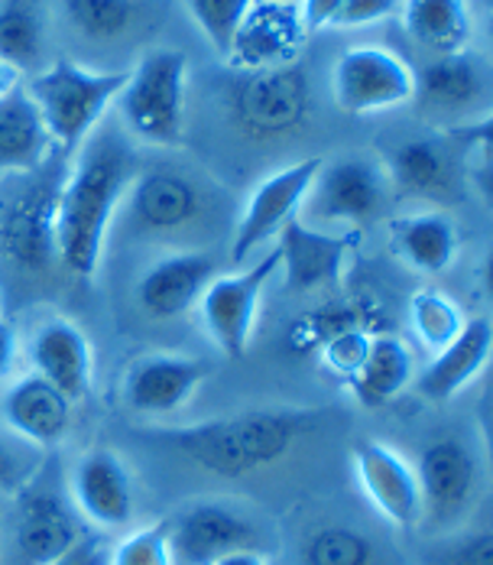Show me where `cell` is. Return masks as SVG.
Here are the masks:
<instances>
[{
	"mask_svg": "<svg viewBox=\"0 0 493 565\" xmlns=\"http://www.w3.org/2000/svg\"><path fill=\"white\" fill-rule=\"evenodd\" d=\"M17 354H20V339H17V329L10 319L0 316V381L10 377L13 364H17Z\"/></svg>",
	"mask_w": 493,
	"mask_h": 565,
	"instance_id": "43",
	"label": "cell"
},
{
	"mask_svg": "<svg viewBox=\"0 0 493 565\" xmlns=\"http://www.w3.org/2000/svg\"><path fill=\"white\" fill-rule=\"evenodd\" d=\"M306 26L299 20V7L274 3V0H254L247 10L231 50L227 62L237 72H264V68H282L292 65L302 43H306Z\"/></svg>",
	"mask_w": 493,
	"mask_h": 565,
	"instance_id": "16",
	"label": "cell"
},
{
	"mask_svg": "<svg viewBox=\"0 0 493 565\" xmlns=\"http://www.w3.org/2000/svg\"><path fill=\"white\" fill-rule=\"evenodd\" d=\"M110 565H175L172 543H169V523H150L110 546Z\"/></svg>",
	"mask_w": 493,
	"mask_h": 565,
	"instance_id": "36",
	"label": "cell"
},
{
	"mask_svg": "<svg viewBox=\"0 0 493 565\" xmlns=\"http://www.w3.org/2000/svg\"><path fill=\"white\" fill-rule=\"evenodd\" d=\"M409 329H412V335L416 341L426 348V351H432V354H439L441 348H448L451 341L461 335V329H464V312H461V306L451 299V296H444L439 289H419V292H412V299H409Z\"/></svg>",
	"mask_w": 493,
	"mask_h": 565,
	"instance_id": "31",
	"label": "cell"
},
{
	"mask_svg": "<svg viewBox=\"0 0 493 565\" xmlns=\"http://www.w3.org/2000/svg\"><path fill=\"white\" fill-rule=\"evenodd\" d=\"M53 160V140L20 85L0 98V175H26Z\"/></svg>",
	"mask_w": 493,
	"mask_h": 565,
	"instance_id": "27",
	"label": "cell"
},
{
	"mask_svg": "<svg viewBox=\"0 0 493 565\" xmlns=\"http://www.w3.org/2000/svg\"><path fill=\"white\" fill-rule=\"evenodd\" d=\"M412 377H416V358L409 344L393 332H377L367 344L361 367L344 381V387L361 406L381 409L403 394L412 384Z\"/></svg>",
	"mask_w": 493,
	"mask_h": 565,
	"instance_id": "26",
	"label": "cell"
},
{
	"mask_svg": "<svg viewBox=\"0 0 493 565\" xmlns=\"http://www.w3.org/2000/svg\"><path fill=\"white\" fill-rule=\"evenodd\" d=\"M354 475L364 491V498L386 523L399 530H412L422 520V501H419V481L416 468L386 443L364 439L354 446Z\"/></svg>",
	"mask_w": 493,
	"mask_h": 565,
	"instance_id": "17",
	"label": "cell"
},
{
	"mask_svg": "<svg viewBox=\"0 0 493 565\" xmlns=\"http://www.w3.org/2000/svg\"><path fill=\"white\" fill-rule=\"evenodd\" d=\"M72 399L55 391L50 381H43L40 374H23L17 377L7 394L0 396V416L7 423V429L13 436H20L23 443L36 446V449H53L58 446L68 429H72Z\"/></svg>",
	"mask_w": 493,
	"mask_h": 565,
	"instance_id": "22",
	"label": "cell"
},
{
	"mask_svg": "<svg viewBox=\"0 0 493 565\" xmlns=\"http://www.w3.org/2000/svg\"><path fill=\"white\" fill-rule=\"evenodd\" d=\"M127 72H92L72 58H55L26 85L30 102L58 153H75L117 102Z\"/></svg>",
	"mask_w": 493,
	"mask_h": 565,
	"instance_id": "3",
	"label": "cell"
},
{
	"mask_svg": "<svg viewBox=\"0 0 493 565\" xmlns=\"http://www.w3.org/2000/svg\"><path fill=\"white\" fill-rule=\"evenodd\" d=\"M406 33L436 56L464 53L474 36L468 0H403Z\"/></svg>",
	"mask_w": 493,
	"mask_h": 565,
	"instance_id": "29",
	"label": "cell"
},
{
	"mask_svg": "<svg viewBox=\"0 0 493 565\" xmlns=\"http://www.w3.org/2000/svg\"><path fill=\"white\" fill-rule=\"evenodd\" d=\"M341 3L344 0H302L299 3V20H302L306 33H319V30L331 26V20L341 10Z\"/></svg>",
	"mask_w": 493,
	"mask_h": 565,
	"instance_id": "42",
	"label": "cell"
},
{
	"mask_svg": "<svg viewBox=\"0 0 493 565\" xmlns=\"http://www.w3.org/2000/svg\"><path fill=\"white\" fill-rule=\"evenodd\" d=\"M137 175V153L117 127H95L62 175L55 202V260L82 280L101 264L110 222Z\"/></svg>",
	"mask_w": 493,
	"mask_h": 565,
	"instance_id": "1",
	"label": "cell"
},
{
	"mask_svg": "<svg viewBox=\"0 0 493 565\" xmlns=\"http://www.w3.org/2000/svg\"><path fill=\"white\" fill-rule=\"evenodd\" d=\"M120 205H127L140 231L163 234L192 225L202 215V189L189 172L172 167L137 170Z\"/></svg>",
	"mask_w": 493,
	"mask_h": 565,
	"instance_id": "19",
	"label": "cell"
},
{
	"mask_svg": "<svg viewBox=\"0 0 493 565\" xmlns=\"http://www.w3.org/2000/svg\"><path fill=\"white\" fill-rule=\"evenodd\" d=\"M189 58L175 50H153L127 72L114 102L130 137L150 147H179L185 130Z\"/></svg>",
	"mask_w": 493,
	"mask_h": 565,
	"instance_id": "4",
	"label": "cell"
},
{
	"mask_svg": "<svg viewBox=\"0 0 493 565\" xmlns=\"http://www.w3.org/2000/svg\"><path fill=\"white\" fill-rule=\"evenodd\" d=\"M422 111L439 117H464L487 102V68L478 53L439 56L416 75V95Z\"/></svg>",
	"mask_w": 493,
	"mask_h": 565,
	"instance_id": "24",
	"label": "cell"
},
{
	"mask_svg": "<svg viewBox=\"0 0 493 565\" xmlns=\"http://www.w3.org/2000/svg\"><path fill=\"white\" fill-rule=\"evenodd\" d=\"M43 56V20L33 0H0V58L17 72Z\"/></svg>",
	"mask_w": 493,
	"mask_h": 565,
	"instance_id": "32",
	"label": "cell"
},
{
	"mask_svg": "<svg viewBox=\"0 0 493 565\" xmlns=\"http://www.w3.org/2000/svg\"><path fill=\"white\" fill-rule=\"evenodd\" d=\"M393 247L406 267L426 277L444 274L458 257V227L444 212H409L389 222Z\"/></svg>",
	"mask_w": 493,
	"mask_h": 565,
	"instance_id": "28",
	"label": "cell"
},
{
	"mask_svg": "<svg viewBox=\"0 0 493 565\" xmlns=\"http://www.w3.org/2000/svg\"><path fill=\"white\" fill-rule=\"evenodd\" d=\"M389 185L412 199L444 202L458 195L461 185V153L451 137H416L399 143L384 167Z\"/></svg>",
	"mask_w": 493,
	"mask_h": 565,
	"instance_id": "23",
	"label": "cell"
},
{
	"mask_svg": "<svg viewBox=\"0 0 493 565\" xmlns=\"http://www.w3.org/2000/svg\"><path fill=\"white\" fill-rule=\"evenodd\" d=\"M493 326L491 319H471L464 322L461 335L432 354L429 367L419 374V394L432 403H448L461 394L491 361Z\"/></svg>",
	"mask_w": 493,
	"mask_h": 565,
	"instance_id": "25",
	"label": "cell"
},
{
	"mask_svg": "<svg viewBox=\"0 0 493 565\" xmlns=\"http://www.w3.org/2000/svg\"><path fill=\"white\" fill-rule=\"evenodd\" d=\"M393 195L386 170L371 157H337L322 160L299 218L312 227L361 231L384 215Z\"/></svg>",
	"mask_w": 493,
	"mask_h": 565,
	"instance_id": "5",
	"label": "cell"
},
{
	"mask_svg": "<svg viewBox=\"0 0 493 565\" xmlns=\"http://www.w3.org/2000/svg\"><path fill=\"white\" fill-rule=\"evenodd\" d=\"M374 563V546L371 540L354 530L331 523L315 530L302 543V565H371Z\"/></svg>",
	"mask_w": 493,
	"mask_h": 565,
	"instance_id": "33",
	"label": "cell"
},
{
	"mask_svg": "<svg viewBox=\"0 0 493 565\" xmlns=\"http://www.w3.org/2000/svg\"><path fill=\"white\" fill-rule=\"evenodd\" d=\"M65 172L53 160L0 202V254L26 274H43L55 264V202Z\"/></svg>",
	"mask_w": 493,
	"mask_h": 565,
	"instance_id": "7",
	"label": "cell"
},
{
	"mask_svg": "<svg viewBox=\"0 0 493 565\" xmlns=\"http://www.w3.org/2000/svg\"><path fill=\"white\" fill-rule=\"evenodd\" d=\"M416 481H419L422 520L436 526H451L464 520L478 501V488H481L478 455L468 449V443L454 436L436 439L419 458Z\"/></svg>",
	"mask_w": 493,
	"mask_h": 565,
	"instance_id": "13",
	"label": "cell"
},
{
	"mask_svg": "<svg viewBox=\"0 0 493 565\" xmlns=\"http://www.w3.org/2000/svg\"><path fill=\"white\" fill-rule=\"evenodd\" d=\"M199 30L205 33V40L218 50L221 56H227L247 10L254 7V0H185Z\"/></svg>",
	"mask_w": 493,
	"mask_h": 565,
	"instance_id": "35",
	"label": "cell"
},
{
	"mask_svg": "<svg viewBox=\"0 0 493 565\" xmlns=\"http://www.w3.org/2000/svg\"><path fill=\"white\" fill-rule=\"evenodd\" d=\"M212 377V364L185 354H147L124 377V403L137 416H172Z\"/></svg>",
	"mask_w": 493,
	"mask_h": 565,
	"instance_id": "18",
	"label": "cell"
},
{
	"mask_svg": "<svg viewBox=\"0 0 493 565\" xmlns=\"http://www.w3.org/2000/svg\"><path fill=\"white\" fill-rule=\"evenodd\" d=\"M274 3H289V7H299L302 0H274Z\"/></svg>",
	"mask_w": 493,
	"mask_h": 565,
	"instance_id": "46",
	"label": "cell"
},
{
	"mask_svg": "<svg viewBox=\"0 0 493 565\" xmlns=\"http://www.w3.org/2000/svg\"><path fill=\"white\" fill-rule=\"evenodd\" d=\"M374 335H377V332H367V329H351V332L331 335V339L319 348L322 364L329 367L337 381H347V377L361 367V361H364V354H367V344H371Z\"/></svg>",
	"mask_w": 493,
	"mask_h": 565,
	"instance_id": "38",
	"label": "cell"
},
{
	"mask_svg": "<svg viewBox=\"0 0 493 565\" xmlns=\"http://www.w3.org/2000/svg\"><path fill=\"white\" fill-rule=\"evenodd\" d=\"M30 364H33V374L50 381L55 391H62L72 403H82L92 394V384H95L92 341L75 322H68L62 316L46 319L33 332Z\"/></svg>",
	"mask_w": 493,
	"mask_h": 565,
	"instance_id": "20",
	"label": "cell"
},
{
	"mask_svg": "<svg viewBox=\"0 0 493 565\" xmlns=\"http://www.w3.org/2000/svg\"><path fill=\"white\" fill-rule=\"evenodd\" d=\"M351 329L384 332V309L374 299H331L325 306L306 312L292 326L289 344L296 351H312V348H322L331 335L351 332Z\"/></svg>",
	"mask_w": 493,
	"mask_h": 565,
	"instance_id": "30",
	"label": "cell"
},
{
	"mask_svg": "<svg viewBox=\"0 0 493 565\" xmlns=\"http://www.w3.org/2000/svg\"><path fill=\"white\" fill-rule=\"evenodd\" d=\"M43 471V449L23 443L10 429H0V494L23 491Z\"/></svg>",
	"mask_w": 493,
	"mask_h": 565,
	"instance_id": "37",
	"label": "cell"
},
{
	"mask_svg": "<svg viewBox=\"0 0 493 565\" xmlns=\"http://www.w3.org/2000/svg\"><path fill=\"white\" fill-rule=\"evenodd\" d=\"M432 565H493L491 530H478V533L448 540L432 556Z\"/></svg>",
	"mask_w": 493,
	"mask_h": 565,
	"instance_id": "39",
	"label": "cell"
},
{
	"mask_svg": "<svg viewBox=\"0 0 493 565\" xmlns=\"http://www.w3.org/2000/svg\"><path fill=\"white\" fill-rule=\"evenodd\" d=\"M403 0H344L341 10L334 13L331 26L334 30H357V26H374L399 10Z\"/></svg>",
	"mask_w": 493,
	"mask_h": 565,
	"instance_id": "40",
	"label": "cell"
},
{
	"mask_svg": "<svg viewBox=\"0 0 493 565\" xmlns=\"http://www.w3.org/2000/svg\"><path fill=\"white\" fill-rule=\"evenodd\" d=\"M322 167V157H309L299 160L286 170L267 175L247 199L244 215L234 231V244H231V260L244 264L250 260L264 244L276 241V234L289 225L292 218H299L302 202L309 195V185L315 179V172Z\"/></svg>",
	"mask_w": 493,
	"mask_h": 565,
	"instance_id": "12",
	"label": "cell"
},
{
	"mask_svg": "<svg viewBox=\"0 0 493 565\" xmlns=\"http://www.w3.org/2000/svg\"><path fill=\"white\" fill-rule=\"evenodd\" d=\"M309 78L292 62L282 68L240 72L227 92L231 120L254 140H274L299 130L309 117Z\"/></svg>",
	"mask_w": 493,
	"mask_h": 565,
	"instance_id": "8",
	"label": "cell"
},
{
	"mask_svg": "<svg viewBox=\"0 0 493 565\" xmlns=\"http://www.w3.org/2000/svg\"><path fill=\"white\" fill-rule=\"evenodd\" d=\"M331 95L341 111L354 117L393 111L412 102L416 72L384 46H351L331 68Z\"/></svg>",
	"mask_w": 493,
	"mask_h": 565,
	"instance_id": "10",
	"label": "cell"
},
{
	"mask_svg": "<svg viewBox=\"0 0 493 565\" xmlns=\"http://www.w3.org/2000/svg\"><path fill=\"white\" fill-rule=\"evenodd\" d=\"M68 23L88 40H117L137 20L133 0H62Z\"/></svg>",
	"mask_w": 493,
	"mask_h": 565,
	"instance_id": "34",
	"label": "cell"
},
{
	"mask_svg": "<svg viewBox=\"0 0 493 565\" xmlns=\"http://www.w3.org/2000/svg\"><path fill=\"white\" fill-rule=\"evenodd\" d=\"M165 523L175 565H218L234 553H260L254 520L224 501L189 504Z\"/></svg>",
	"mask_w": 493,
	"mask_h": 565,
	"instance_id": "11",
	"label": "cell"
},
{
	"mask_svg": "<svg viewBox=\"0 0 493 565\" xmlns=\"http://www.w3.org/2000/svg\"><path fill=\"white\" fill-rule=\"evenodd\" d=\"M279 274V250L276 244L250 267L237 274H224L205 286L199 299V316L208 332V339L218 344L224 358H244L254 329H257V309L267 292V286Z\"/></svg>",
	"mask_w": 493,
	"mask_h": 565,
	"instance_id": "9",
	"label": "cell"
},
{
	"mask_svg": "<svg viewBox=\"0 0 493 565\" xmlns=\"http://www.w3.org/2000/svg\"><path fill=\"white\" fill-rule=\"evenodd\" d=\"M218 565H270L264 553H234L227 559H221Z\"/></svg>",
	"mask_w": 493,
	"mask_h": 565,
	"instance_id": "45",
	"label": "cell"
},
{
	"mask_svg": "<svg viewBox=\"0 0 493 565\" xmlns=\"http://www.w3.org/2000/svg\"><path fill=\"white\" fill-rule=\"evenodd\" d=\"M312 426H315L312 409L270 406V409L227 413L185 429H169L163 433V439L195 468L215 478L237 481L279 465Z\"/></svg>",
	"mask_w": 493,
	"mask_h": 565,
	"instance_id": "2",
	"label": "cell"
},
{
	"mask_svg": "<svg viewBox=\"0 0 493 565\" xmlns=\"http://www.w3.org/2000/svg\"><path fill=\"white\" fill-rule=\"evenodd\" d=\"M17 88H20V72H17L10 62L0 58V98H7V95L17 92Z\"/></svg>",
	"mask_w": 493,
	"mask_h": 565,
	"instance_id": "44",
	"label": "cell"
},
{
	"mask_svg": "<svg viewBox=\"0 0 493 565\" xmlns=\"http://www.w3.org/2000/svg\"><path fill=\"white\" fill-rule=\"evenodd\" d=\"M215 257L205 250L165 254L137 282V302L153 319H179L199 306L205 286L215 280Z\"/></svg>",
	"mask_w": 493,
	"mask_h": 565,
	"instance_id": "21",
	"label": "cell"
},
{
	"mask_svg": "<svg viewBox=\"0 0 493 565\" xmlns=\"http://www.w3.org/2000/svg\"><path fill=\"white\" fill-rule=\"evenodd\" d=\"M357 241L361 231H325L292 218L276 234L279 270H286V286L292 292L334 289L344 277L347 257Z\"/></svg>",
	"mask_w": 493,
	"mask_h": 565,
	"instance_id": "14",
	"label": "cell"
},
{
	"mask_svg": "<svg viewBox=\"0 0 493 565\" xmlns=\"http://www.w3.org/2000/svg\"><path fill=\"white\" fill-rule=\"evenodd\" d=\"M68 501L95 530H124L137 510L130 468L114 449L85 452L68 475Z\"/></svg>",
	"mask_w": 493,
	"mask_h": 565,
	"instance_id": "15",
	"label": "cell"
},
{
	"mask_svg": "<svg viewBox=\"0 0 493 565\" xmlns=\"http://www.w3.org/2000/svg\"><path fill=\"white\" fill-rule=\"evenodd\" d=\"M85 533L68 491H58L36 475L13 494L3 526V565H50Z\"/></svg>",
	"mask_w": 493,
	"mask_h": 565,
	"instance_id": "6",
	"label": "cell"
},
{
	"mask_svg": "<svg viewBox=\"0 0 493 565\" xmlns=\"http://www.w3.org/2000/svg\"><path fill=\"white\" fill-rule=\"evenodd\" d=\"M50 565H110V543L105 540V533H85Z\"/></svg>",
	"mask_w": 493,
	"mask_h": 565,
	"instance_id": "41",
	"label": "cell"
}]
</instances>
